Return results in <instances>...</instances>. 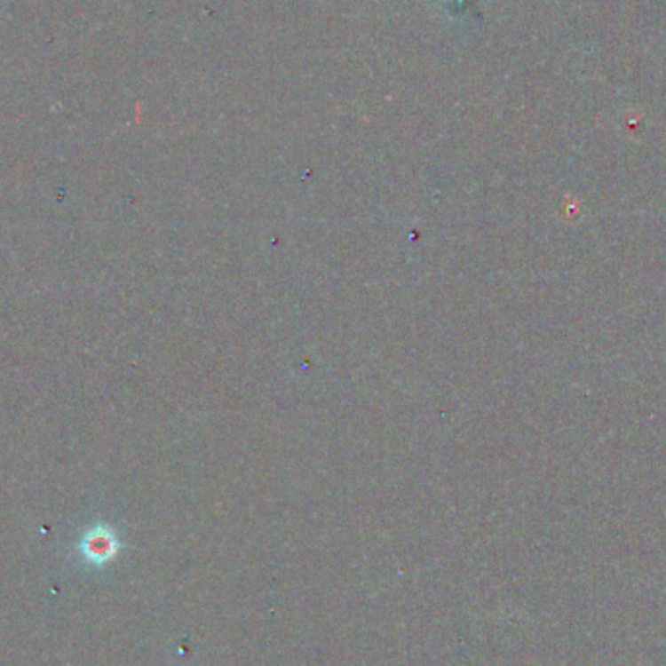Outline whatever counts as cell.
Instances as JSON below:
<instances>
[{
    "label": "cell",
    "mask_w": 666,
    "mask_h": 666,
    "mask_svg": "<svg viewBox=\"0 0 666 666\" xmlns=\"http://www.w3.org/2000/svg\"><path fill=\"white\" fill-rule=\"evenodd\" d=\"M86 546L92 555H104V558H109V555L115 550V540L107 532H98L88 538Z\"/></svg>",
    "instance_id": "6da1fadb"
}]
</instances>
